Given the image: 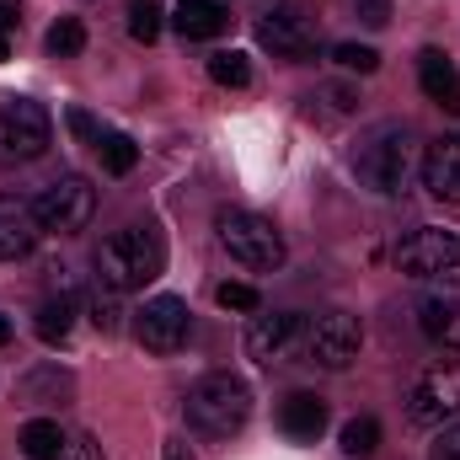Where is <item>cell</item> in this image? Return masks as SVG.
Instances as JSON below:
<instances>
[{
    "instance_id": "cell-22",
    "label": "cell",
    "mask_w": 460,
    "mask_h": 460,
    "mask_svg": "<svg viewBox=\"0 0 460 460\" xmlns=\"http://www.w3.org/2000/svg\"><path fill=\"white\" fill-rule=\"evenodd\" d=\"M43 43H49V54H54V59H75V54L86 49V27H81V16H59V22L49 27V38H43Z\"/></svg>"
},
{
    "instance_id": "cell-25",
    "label": "cell",
    "mask_w": 460,
    "mask_h": 460,
    "mask_svg": "<svg viewBox=\"0 0 460 460\" xmlns=\"http://www.w3.org/2000/svg\"><path fill=\"white\" fill-rule=\"evenodd\" d=\"M209 75L220 86H252V59L235 49H220V54H209Z\"/></svg>"
},
{
    "instance_id": "cell-16",
    "label": "cell",
    "mask_w": 460,
    "mask_h": 460,
    "mask_svg": "<svg viewBox=\"0 0 460 460\" xmlns=\"http://www.w3.org/2000/svg\"><path fill=\"white\" fill-rule=\"evenodd\" d=\"M418 81H423V97L445 113H460V70L445 49H423L418 54Z\"/></svg>"
},
{
    "instance_id": "cell-6",
    "label": "cell",
    "mask_w": 460,
    "mask_h": 460,
    "mask_svg": "<svg viewBox=\"0 0 460 460\" xmlns=\"http://www.w3.org/2000/svg\"><path fill=\"white\" fill-rule=\"evenodd\" d=\"M407 418L418 429H445L460 418V358H439L429 364L412 391H407Z\"/></svg>"
},
{
    "instance_id": "cell-2",
    "label": "cell",
    "mask_w": 460,
    "mask_h": 460,
    "mask_svg": "<svg viewBox=\"0 0 460 460\" xmlns=\"http://www.w3.org/2000/svg\"><path fill=\"white\" fill-rule=\"evenodd\" d=\"M412 166H418V134H412L407 123H380V128H369V134L358 139V150H353L358 182H364L369 193H380V199H396V193L407 188Z\"/></svg>"
},
{
    "instance_id": "cell-15",
    "label": "cell",
    "mask_w": 460,
    "mask_h": 460,
    "mask_svg": "<svg viewBox=\"0 0 460 460\" xmlns=\"http://www.w3.org/2000/svg\"><path fill=\"white\" fill-rule=\"evenodd\" d=\"M423 188L439 204H460V134H445L423 150Z\"/></svg>"
},
{
    "instance_id": "cell-4",
    "label": "cell",
    "mask_w": 460,
    "mask_h": 460,
    "mask_svg": "<svg viewBox=\"0 0 460 460\" xmlns=\"http://www.w3.org/2000/svg\"><path fill=\"white\" fill-rule=\"evenodd\" d=\"M215 235H220V246H226L230 257L241 262V268H252V273H273V268H284V230L273 226L268 215H257V209H220L215 215Z\"/></svg>"
},
{
    "instance_id": "cell-26",
    "label": "cell",
    "mask_w": 460,
    "mask_h": 460,
    "mask_svg": "<svg viewBox=\"0 0 460 460\" xmlns=\"http://www.w3.org/2000/svg\"><path fill=\"white\" fill-rule=\"evenodd\" d=\"M65 391H70V375H59V369H43V375H27V380H22V396H27V402H38V407L59 402Z\"/></svg>"
},
{
    "instance_id": "cell-12",
    "label": "cell",
    "mask_w": 460,
    "mask_h": 460,
    "mask_svg": "<svg viewBox=\"0 0 460 460\" xmlns=\"http://www.w3.org/2000/svg\"><path fill=\"white\" fill-rule=\"evenodd\" d=\"M300 338H305V322L289 311H273L246 327V353L257 364H289V358H300Z\"/></svg>"
},
{
    "instance_id": "cell-13",
    "label": "cell",
    "mask_w": 460,
    "mask_h": 460,
    "mask_svg": "<svg viewBox=\"0 0 460 460\" xmlns=\"http://www.w3.org/2000/svg\"><path fill=\"white\" fill-rule=\"evenodd\" d=\"M257 43L273 54V59H311L316 54V32H311V22L295 11V5H279V11H268L262 22H257Z\"/></svg>"
},
{
    "instance_id": "cell-30",
    "label": "cell",
    "mask_w": 460,
    "mask_h": 460,
    "mask_svg": "<svg viewBox=\"0 0 460 460\" xmlns=\"http://www.w3.org/2000/svg\"><path fill=\"white\" fill-rule=\"evenodd\" d=\"M22 27V5L16 0H0V59L11 54V32Z\"/></svg>"
},
{
    "instance_id": "cell-31",
    "label": "cell",
    "mask_w": 460,
    "mask_h": 460,
    "mask_svg": "<svg viewBox=\"0 0 460 460\" xmlns=\"http://www.w3.org/2000/svg\"><path fill=\"white\" fill-rule=\"evenodd\" d=\"M59 460H102V450H97V439H92V434H70V439H65V450H59Z\"/></svg>"
},
{
    "instance_id": "cell-14",
    "label": "cell",
    "mask_w": 460,
    "mask_h": 460,
    "mask_svg": "<svg viewBox=\"0 0 460 460\" xmlns=\"http://www.w3.org/2000/svg\"><path fill=\"white\" fill-rule=\"evenodd\" d=\"M38 209L27 204V199H16V193H0V262H16V257H27L32 246H38Z\"/></svg>"
},
{
    "instance_id": "cell-19",
    "label": "cell",
    "mask_w": 460,
    "mask_h": 460,
    "mask_svg": "<svg viewBox=\"0 0 460 460\" xmlns=\"http://www.w3.org/2000/svg\"><path fill=\"white\" fill-rule=\"evenodd\" d=\"M65 439H70V434H65L54 418H32V423L16 434V445H22V456H27V460H59Z\"/></svg>"
},
{
    "instance_id": "cell-20",
    "label": "cell",
    "mask_w": 460,
    "mask_h": 460,
    "mask_svg": "<svg viewBox=\"0 0 460 460\" xmlns=\"http://www.w3.org/2000/svg\"><path fill=\"white\" fill-rule=\"evenodd\" d=\"M338 445H343V456L348 460H369L375 450H380V418H348L343 423V434H338Z\"/></svg>"
},
{
    "instance_id": "cell-18",
    "label": "cell",
    "mask_w": 460,
    "mask_h": 460,
    "mask_svg": "<svg viewBox=\"0 0 460 460\" xmlns=\"http://www.w3.org/2000/svg\"><path fill=\"white\" fill-rule=\"evenodd\" d=\"M177 32L188 38V43H199V38H220L230 27V5L226 0H177Z\"/></svg>"
},
{
    "instance_id": "cell-35",
    "label": "cell",
    "mask_w": 460,
    "mask_h": 460,
    "mask_svg": "<svg viewBox=\"0 0 460 460\" xmlns=\"http://www.w3.org/2000/svg\"><path fill=\"white\" fill-rule=\"evenodd\" d=\"M161 460H199V456L188 450V439H182V434H172V439H166V450H161Z\"/></svg>"
},
{
    "instance_id": "cell-34",
    "label": "cell",
    "mask_w": 460,
    "mask_h": 460,
    "mask_svg": "<svg viewBox=\"0 0 460 460\" xmlns=\"http://www.w3.org/2000/svg\"><path fill=\"white\" fill-rule=\"evenodd\" d=\"M322 97H327L338 113H353V108H358V92H353V86H322Z\"/></svg>"
},
{
    "instance_id": "cell-37",
    "label": "cell",
    "mask_w": 460,
    "mask_h": 460,
    "mask_svg": "<svg viewBox=\"0 0 460 460\" xmlns=\"http://www.w3.org/2000/svg\"><path fill=\"white\" fill-rule=\"evenodd\" d=\"M11 343V322H5V316H0V348Z\"/></svg>"
},
{
    "instance_id": "cell-36",
    "label": "cell",
    "mask_w": 460,
    "mask_h": 460,
    "mask_svg": "<svg viewBox=\"0 0 460 460\" xmlns=\"http://www.w3.org/2000/svg\"><path fill=\"white\" fill-rule=\"evenodd\" d=\"M70 128H75V134H86V139H92V145H97V139H102V134H97V123H92V118L81 113V108H70Z\"/></svg>"
},
{
    "instance_id": "cell-10",
    "label": "cell",
    "mask_w": 460,
    "mask_h": 460,
    "mask_svg": "<svg viewBox=\"0 0 460 460\" xmlns=\"http://www.w3.org/2000/svg\"><path fill=\"white\" fill-rule=\"evenodd\" d=\"M188 332H193V311H188V300H177V295H155V300H145V311L134 316V338L145 353H177V348L188 343Z\"/></svg>"
},
{
    "instance_id": "cell-21",
    "label": "cell",
    "mask_w": 460,
    "mask_h": 460,
    "mask_svg": "<svg viewBox=\"0 0 460 460\" xmlns=\"http://www.w3.org/2000/svg\"><path fill=\"white\" fill-rule=\"evenodd\" d=\"M70 327H75V300L70 295H59V300H43V311H38V338L54 348L70 338Z\"/></svg>"
},
{
    "instance_id": "cell-7",
    "label": "cell",
    "mask_w": 460,
    "mask_h": 460,
    "mask_svg": "<svg viewBox=\"0 0 460 460\" xmlns=\"http://www.w3.org/2000/svg\"><path fill=\"white\" fill-rule=\"evenodd\" d=\"M364 348V327L358 316L348 311H322L305 322V338H300V358L316 364V369H348Z\"/></svg>"
},
{
    "instance_id": "cell-23",
    "label": "cell",
    "mask_w": 460,
    "mask_h": 460,
    "mask_svg": "<svg viewBox=\"0 0 460 460\" xmlns=\"http://www.w3.org/2000/svg\"><path fill=\"white\" fill-rule=\"evenodd\" d=\"M97 155H102V166H108L113 177H128L134 161H139V145H134L128 134H102V139H97Z\"/></svg>"
},
{
    "instance_id": "cell-29",
    "label": "cell",
    "mask_w": 460,
    "mask_h": 460,
    "mask_svg": "<svg viewBox=\"0 0 460 460\" xmlns=\"http://www.w3.org/2000/svg\"><path fill=\"white\" fill-rule=\"evenodd\" d=\"M118 316H123V311H118L113 289H108V284H102V289H97V295H92V322H97V327H102V332H118Z\"/></svg>"
},
{
    "instance_id": "cell-28",
    "label": "cell",
    "mask_w": 460,
    "mask_h": 460,
    "mask_svg": "<svg viewBox=\"0 0 460 460\" xmlns=\"http://www.w3.org/2000/svg\"><path fill=\"white\" fill-rule=\"evenodd\" d=\"M215 300H220L226 311H262V295H257L252 284H220Z\"/></svg>"
},
{
    "instance_id": "cell-1",
    "label": "cell",
    "mask_w": 460,
    "mask_h": 460,
    "mask_svg": "<svg viewBox=\"0 0 460 460\" xmlns=\"http://www.w3.org/2000/svg\"><path fill=\"white\" fill-rule=\"evenodd\" d=\"M161 268H166V241L150 226H123L97 246V279L113 295H134V289L155 284Z\"/></svg>"
},
{
    "instance_id": "cell-5",
    "label": "cell",
    "mask_w": 460,
    "mask_h": 460,
    "mask_svg": "<svg viewBox=\"0 0 460 460\" xmlns=\"http://www.w3.org/2000/svg\"><path fill=\"white\" fill-rule=\"evenodd\" d=\"M54 139V118L43 102L11 97L0 108V166H32Z\"/></svg>"
},
{
    "instance_id": "cell-27",
    "label": "cell",
    "mask_w": 460,
    "mask_h": 460,
    "mask_svg": "<svg viewBox=\"0 0 460 460\" xmlns=\"http://www.w3.org/2000/svg\"><path fill=\"white\" fill-rule=\"evenodd\" d=\"M332 59H338L343 70H358V75H375V70H380V54H375L369 43H338Z\"/></svg>"
},
{
    "instance_id": "cell-17",
    "label": "cell",
    "mask_w": 460,
    "mask_h": 460,
    "mask_svg": "<svg viewBox=\"0 0 460 460\" xmlns=\"http://www.w3.org/2000/svg\"><path fill=\"white\" fill-rule=\"evenodd\" d=\"M279 423H284V434L289 439H322V429H327V402L316 396V391H295V396H284V407H279Z\"/></svg>"
},
{
    "instance_id": "cell-33",
    "label": "cell",
    "mask_w": 460,
    "mask_h": 460,
    "mask_svg": "<svg viewBox=\"0 0 460 460\" xmlns=\"http://www.w3.org/2000/svg\"><path fill=\"white\" fill-rule=\"evenodd\" d=\"M434 460H460V418L439 434V445H434Z\"/></svg>"
},
{
    "instance_id": "cell-8",
    "label": "cell",
    "mask_w": 460,
    "mask_h": 460,
    "mask_svg": "<svg viewBox=\"0 0 460 460\" xmlns=\"http://www.w3.org/2000/svg\"><path fill=\"white\" fill-rule=\"evenodd\" d=\"M32 209H38V226H43V230L75 235V230L92 226V215H97V188H92L86 177L65 172V177H54V182L32 199Z\"/></svg>"
},
{
    "instance_id": "cell-24",
    "label": "cell",
    "mask_w": 460,
    "mask_h": 460,
    "mask_svg": "<svg viewBox=\"0 0 460 460\" xmlns=\"http://www.w3.org/2000/svg\"><path fill=\"white\" fill-rule=\"evenodd\" d=\"M161 16H166V11H161L155 0H128V38H134V43H155V38H161Z\"/></svg>"
},
{
    "instance_id": "cell-11",
    "label": "cell",
    "mask_w": 460,
    "mask_h": 460,
    "mask_svg": "<svg viewBox=\"0 0 460 460\" xmlns=\"http://www.w3.org/2000/svg\"><path fill=\"white\" fill-rule=\"evenodd\" d=\"M418 327L423 338L460 353V279H429L418 295Z\"/></svg>"
},
{
    "instance_id": "cell-9",
    "label": "cell",
    "mask_w": 460,
    "mask_h": 460,
    "mask_svg": "<svg viewBox=\"0 0 460 460\" xmlns=\"http://www.w3.org/2000/svg\"><path fill=\"white\" fill-rule=\"evenodd\" d=\"M396 268L407 273V279H445V273H456L460 268V235L445 226H418L402 246H396Z\"/></svg>"
},
{
    "instance_id": "cell-32",
    "label": "cell",
    "mask_w": 460,
    "mask_h": 460,
    "mask_svg": "<svg viewBox=\"0 0 460 460\" xmlns=\"http://www.w3.org/2000/svg\"><path fill=\"white\" fill-rule=\"evenodd\" d=\"M353 11H358L364 27H385L391 22V0H353Z\"/></svg>"
},
{
    "instance_id": "cell-3",
    "label": "cell",
    "mask_w": 460,
    "mask_h": 460,
    "mask_svg": "<svg viewBox=\"0 0 460 460\" xmlns=\"http://www.w3.org/2000/svg\"><path fill=\"white\" fill-rule=\"evenodd\" d=\"M182 412H188V423H193L199 434L230 439V434H241L246 418H252V385H246L241 375H230V369H215V375H204V380L188 385Z\"/></svg>"
}]
</instances>
